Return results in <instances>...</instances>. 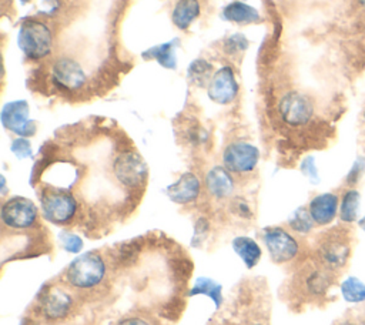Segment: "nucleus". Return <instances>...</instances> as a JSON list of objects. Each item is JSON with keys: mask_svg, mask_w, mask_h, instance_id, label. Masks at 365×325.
I'll use <instances>...</instances> for the list:
<instances>
[{"mask_svg": "<svg viewBox=\"0 0 365 325\" xmlns=\"http://www.w3.org/2000/svg\"><path fill=\"white\" fill-rule=\"evenodd\" d=\"M51 81L63 91H77L84 87L87 74L77 60L63 56L51 64Z\"/></svg>", "mask_w": 365, "mask_h": 325, "instance_id": "9d476101", "label": "nucleus"}, {"mask_svg": "<svg viewBox=\"0 0 365 325\" xmlns=\"http://www.w3.org/2000/svg\"><path fill=\"white\" fill-rule=\"evenodd\" d=\"M175 43H177V40L157 44V46L148 48L144 53V56L155 60L164 68H175V66H177V56H175L177 44Z\"/></svg>", "mask_w": 365, "mask_h": 325, "instance_id": "4be33fe9", "label": "nucleus"}, {"mask_svg": "<svg viewBox=\"0 0 365 325\" xmlns=\"http://www.w3.org/2000/svg\"><path fill=\"white\" fill-rule=\"evenodd\" d=\"M297 289L307 299H324L335 284L336 274L315 259L304 264L297 274Z\"/></svg>", "mask_w": 365, "mask_h": 325, "instance_id": "20e7f679", "label": "nucleus"}, {"mask_svg": "<svg viewBox=\"0 0 365 325\" xmlns=\"http://www.w3.org/2000/svg\"><path fill=\"white\" fill-rule=\"evenodd\" d=\"M21 53L30 60H41L51 53L53 34L50 27L37 19H26L17 34Z\"/></svg>", "mask_w": 365, "mask_h": 325, "instance_id": "f03ea898", "label": "nucleus"}, {"mask_svg": "<svg viewBox=\"0 0 365 325\" xmlns=\"http://www.w3.org/2000/svg\"><path fill=\"white\" fill-rule=\"evenodd\" d=\"M288 227L291 228L292 232H295L298 235H308L309 232H312V229L317 225L312 221L308 208L299 207L291 214V217L288 220Z\"/></svg>", "mask_w": 365, "mask_h": 325, "instance_id": "393cba45", "label": "nucleus"}, {"mask_svg": "<svg viewBox=\"0 0 365 325\" xmlns=\"http://www.w3.org/2000/svg\"><path fill=\"white\" fill-rule=\"evenodd\" d=\"M361 192L356 187H345L339 194L338 220L342 225H352L359 220Z\"/></svg>", "mask_w": 365, "mask_h": 325, "instance_id": "a211bd4d", "label": "nucleus"}, {"mask_svg": "<svg viewBox=\"0 0 365 325\" xmlns=\"http://www.w3.org/2000/svg\"><path fill=\"white\" fill-rule=\"evenodd\" d=\"M351 251L352 242L348 231L335 228L318 239L314 259L338 275L348 265Z\"/></svg>", "mask_w": 365, "mask_h": 325, "instance_id": "f257e3e1", "label": "nucleus"}, {"mask_svg": "<svg viewBox=\"0 0 365 325\" xmlns=\"http://www.w3.org/2000/svg\"><path fill=\"white\" fill-rule=\"evenodd\" d=\"M259 158L258 148L247 141L230 143L222 151V165L235 174L251 172Z\"/></svg>", "mask_w": 365, "mask_h": 325, "instance_id": "9b49d317", "label": "nucleus"}, {"mask_svg": "<svg viewBox=\"0 0 365 325\" xmlns=\"http://www.w3.org/2000/svg\"><path fill=\"white\" fill-rule=\"evenodd\" d=\"M222 19L235 24H251L261 20L258 10L244 1H232L222 9Z\"/></svg>", "mask_w": 365, "mask_h": 325, "instance_id": "aec40b11", "label": "nucleus"}, {"mask_svg": "<svg viewBox=\"0 0 365 325\" xmlns=\"http://www.w3.org/2000/svg\"><path fill=\"white\" fill-rule=\"evenodd\" d=\"M10 150L17 158H27L31 155V145L26 137H19L13 140Z\"/></svg>", "mask_w": 365, "mask_h": 325, "instance_id": "7c9ffc66", "label": "nucleus"}, {"mask_svg": "<svg viewBox=\"0 0 365 325\" xmlns=\"http://www.w3.org/2000/svg\"><path fill=\"white\" fill-rule=\"evenodd\" d=\"M361 118H362V123L365 124V105H364V108H362V113H361Z\"/></svg>", "mask_w": 365, "mask_h": 325, "instance_id": "e433bc0d", "label": "nucleus"}, {"mask_svg": "<svg viewBox=\"0 0 365 325\" xmlns=\"http://www.w3.org/2000/svg\"><path fill=\"white\" fill-rule=\"evenodd\" d=\"M299 168H301V172H302L312 184H318V182H319V171H318L315 158H314L312 155L305 157V158L301 161Z\"/></svg>", "mask_w": 365, "mask_h": 325, "instance_id": "c756f323", "label": "nucleus"}, {"mask_svg": "<svg viewBox=\"0 0 365 325\" xmlns=\"http://www.w3.org/2000/svg\"><path fill=\"white\" fill-rule=\"evenodd\" d=\"M60 242L64 247V249L68 251V252H78L83 247L81 238L76 234H71V232H63L60 235Z\"/></svg>", "mask_w": 365, "mask_h": 325, "instance_id": "2f4dec72", "label": "nucleus"}, {"mask_svg": "<svg viewBox=\"0 0 365 325\" xmlns=\"http://www.w3.org/2000/svg\"><path fill=\"white\" fill-rule=\"evenodd\" d=\"M238 90L240 86L231 66H222L217 71H214L207 86V94L210 100L221 105L234 101L238 96Z\"/></svg>", "mask_w": 365, "mask_h": 325, "instance_id": "ddd939ff", "label": "nucleus"}, {"mask_svg": "<svg viewBox=\"0 0 365 325\" xmlns=\"http://www.w3.org/2000/svg\"><path fill=\"white\" fill-rule=\"evenodd\" d=\"M188 78L192 84L198 86V87H204L205 84L208 86L214 71H212V64L204 58H197L194 61H191V64L188 66Z\"/></svg>", "mask_w": 365, "mask_h": 325, "instance_id": "b1692460", "label": "nucleus"}, {"mask_svg": "<svg viewBox=\"0 0 365 325\" xmlns=\"http://www.w3.org/2000/svg\"><path fill=\"white\" fill-rule=\"evenodd\" d=\"M198 0H177L171 11V21L180 30H187L200 16Z\"/></svg>", "mask_w": 365, "mask_h": 325, "instance_id": "6ab92c4d", "label": "nucleus"}, {"mask_svg": "<svg viewBox=\"0 0 365 325\" xmlns=\"http://www.w3.org/2000/svg\"><path fill=\"white\" fill-rule=\"evenodd\" d=\"M252 325H262V324H252Z\"/></svg>", "mask_w": 365, "mask_h": 325, "instance_id": "58836bf2", "label": "nucleus"}, {"mask_svg": "<svg viewBox=\"0 0 365 325\" xmlns=\"http://www.w3.org/2000/svg\"><path fill=\"white\" fill-rule=\"evenodd\" d=\"M356 3H358V6H359V9L365 13V0H356Z\"/></svg>", "mask_w": 365, "mask_h": 325, "instance_id": "c9c22d12", "label": "nucleus"}, {"mask_svg": "<svg viewBox=\"0 0 365 325\" xmlns=\"http://www.w3.org/2000/svg\"><path fill=\"white\" fill-rule=\"evenodd\" d=\"M365 174V157L364 155H356L355 160L352 161L346 175H345V185L346 187H356V184L361 181V178Z\"/></svg>", "mask_w": 365, "mask_h": 325, "instance_id": "cd10ccee", "label": "nucleus"}, {"mask_svg": "<svg viewBox=\"0 0 365 325\" xmlns=\"http://www.w3.org/2000/svg\"><path fill=\"white\" fill-rule=\"evenodd\" d=\"M106 275V262L97 252H87L74 259L64 272L68 285L78 289L97 287Z\"/></svg>", "mask_w": 365, "mask_h": 325, "instance_id": "39448f33", "label": "nucleus"}, {"mask_svg": "<svg viewBox=\"0 0 365 325\" xmlns=\"http://www.w3.org/2000/svg\"><path fill=\"white\" fill-rule=\"evenodd\" d=\"M43 215L53 224H68L78 212V201L76 197L63 188L44 190L40 195Z\"/></svg>", "mask_w": 365, "mask_h": 325, "instance_id": "423d86ee", "label": "nucleus"}, {"mask_svg": "<svg viewBox=\"0 0 365 325\" xmlns=\"http://www.w3.org/2000/svg\"><path fill=\"white\" fill-rule=\"evenodd\" d=\"M205 187L214 198L222 200L232 194L234 178L224 165H215L205 175Z\"/></svg>", "mask_w": 365, "mask_h": 325, "instance_id": "f3484780", "label": "nucleus"}, {"mask_svg": "<svg viewBox=\"0 0 365 325\" xmlns=\"http://www.w3.org/2000/svg\"><path fill=\"white\" fill-rule=\"evenodd\" d=\"M120 325H150V324H148V322H145V321H144V319H141V318L131 316V318L124 319Z\"/></svg>", "mask_w": 365, "mask_h": 325, "instance_id": "473e14b6", "label": "nucleus"}, {"mask_svg": "<svg viewBox=\"0 0 365 325\" xmlns=\"http://www.w3.org/2000/svg\"><path fill=\"white\" fill-rule=\"evenodd\" d=\"M201 191L200 178L194 172H184L174 184L167 188V195L177 204H190L195 201Z\"/></svg>", "mask_w": 365, "mask_h": 325, "instance_id": "2eb2a0df", "label": "nucleus"}, {"mask_svg": "<svg viewBox=\"0 0 365 325\" xmlns=\"http://www.w3.org/2000/svg\"><path fill=\"white\" fill-rule=\"evenodd\" d=\"M356 224H358V227L365 232V215H362V217H359V220L356 221Z\"/></svg>", "mask_w": 365, "mask_h": 325, "instance_id": "f704fd0d", "label": "nucleus"}, {"mask_svg": "<svg viewBox=\"0 0 365 325\" xmlns=\"http://www.w3.org/2000/svg\"><path fill=\"white\" fill-rule=\"evenodd\" d=\"M317 227H328L338 218L339 194L327 191L314 195L307 205Z\"/></svg>", "mask_w": 365, "mask_h": 325, "instance_id": "4468645a", "label": "nucleus"}, {"mask_svg": "<svg viewBox=\"0 0 365 325\" xmlns=\"http://www.w3.org/2000/svg\"><path fill=\"white\" fill-rule=\"evenodd\" d=\"M341 325H365V315L346 319V321H344Z\"/></svg>", "mask_w": 365, "mask_h": 325, "instance_id": "72a5a7b5", "label": "nucleus"}, {"mask_svg": "<svg viewBox=\"0 0 365 325\" xmlns=\"http://www.w3.org/2000/svg\"><path fill=\"white\" fill-rule=\"evenodd\" d=\"M208 295L217 306L221 305L222 302V291H221V285L217 284L215 281L210 279V278H198L190 292V295Z\"/></svg>", "mask_w": 365, "mask_h": 325, "instance_id": "bb28decb", "label": "nucleus"}, {"mask_svg": "<svg viewBox=\"0 0 365 325\" xmlns=\"http://www.w3.org/2000/svg\"><path fill=\"white\" fill-rule=\"evenodd\" d=\"M113 174L118 184L128 190H138L143 188L147 177L148 170L144 160L135 151H123L118 154L113 161Z\"/></svg>", "mask_w": 365, "mask_h": 325, "instance_id": "0eeeda50", "label": "nucleus"}, {"mask_svg": "<svg viewBox=\"0 0 365 325\" xmlns=\"http://www.w3.org/2000/svg\"><path fill=\"white\" fill-rule=\"evenodd\" d=\"M232 248L248 268H252L261 257V249L258 244L248 237H237L232 241Z\"/></svg>", "mask_w": 365, "mask_h": 325, "instance_id": "5701e85b", "label": "nucleus"}, {"mask_svg": "<svg viewBox=\"0 0 365 325\" xmlns=\"http://www.w3.org/2000/svg\"><path fill=\"white\" fill-rule=\"evenodd\" d=\"M264 242L271 259L277 264L291 262L301 252V244L297 237L282 227H268L264 231Z\"/></svg>", "mask_w": 365, "mask_h": 325, "instance_id": "6e6552de", "label": "nucleus"}, {"mask_svg": "<svg viewBox=\"0 0 365 325\" xmlns=\"http://www.w3.org/2000/svg\"><path fill=\"white\" fill-rule=\"evenodd\" d=\"M21 3H27V1H30V0H20Z\"/></svg>", "mask_w": 365, "mask_h": 325, "instance_id": "4c0bfd02", "label": "nucleus"}, {"mask_svg": "<svg viewBox=\"0 0 365 325\" xmlns=\"http://www.w3.org/2000/svg\"><path fill=\"white\" fill-rule=\"evenodd\" d=\"M248 47V40L244 34L241 33H235L232 36H230L225 43H224V50L230 54H238L242 53L245 48Z\"/></svg>", "mask_w": 365, "mask_h": 325, "instance_id": "c85d7f7f", "label": "nucleus"}, {"mask_svg": "<svg viewBox=\"0 0 365 325\" xmlns=\"http://www.w3.org/2000/svg\"><path fill=\"white\" fill-rule=\"evenodd\" d=\"M141 239H133L130 242H124L121 244L117 249H115V254H114V262L115 265H120V267H130L133 265L137 258H138V254H140V249H141Z\"/></svg>", "mask_w": 365, "mask_h": 325, "instance_id": "a878e982", "label": "nucleus"}, {"mask_svg": "<svg viewBox=\"0 0 365 325\" xmlns=\"http://www.w3.org/2000/svg\"><path fill=\"white\" fill-rule=\"evenodd\" d=\"M29 114V104L24 100H14L3 105L0 120L4 128L27 138L36 133V123L30 120Z\"/></svg>", "mask_w": 365, "mask_h": 325, "instance_id": "f8f14e48", "label": "nucleus"}, {"mask_svg": "<svg viewBox=\"0 0 365 325\" xmlns=\"http://www.w3.org/2000/svg\"><path fill=\"white\" fill-rule=\"evenodd\" d=\"M339 294L346 304H365V282L356 275H348L339 282Z\"/></svg>", "mask_w": 365, "mask_h": 325, "instance_id": "412c9836", "label": "nucleus"}, {"mask_svg": "<svg viewBox=\"0 0 365 325\" xmlns=\"http://www.w3.org/2000/svg\"><path fill=\"white\" fill-rule=\"evenodd\" d=\"M73 301L71 296L63 289H50L44 292L41 301V312L47 319H63L68 315Z\"/></svg>", "mask_w": 365, "mask_h": 325, "instance_id": "dca6fc26", "label": "nucleus"}, {"mask_svg": "<svg viewBox=\"0 0 365 325\" xmlns=\"http://www.w3.org/2000/svg\"><path fill=\"white\" fill-rule=\"evenodd\" d=\"M279 120L289 128H302L312 123L315 117V104L312 98L299 91H285L277 104Z\"/></svg>", "mask_w": 365, "mask_h": 325, "instance_id": "7ed1b4c3", "label": "nucleus"}, {"mask_svg": "<svg viewBox=\"0 0 365 325\" xmlns=\"http://www.w3.org/2000/svg\"><path fill=\"white\" fill-rule=\"evenodd\" d=\"M38 211L36 204L24 197H13L1 205V222L13 229H26L34 225Z\"/></svg>", "mask_w": 365, "mask_h": 325, "instance_id": "1a4fd4ad", "label": "nucleus"}]
</instances>
